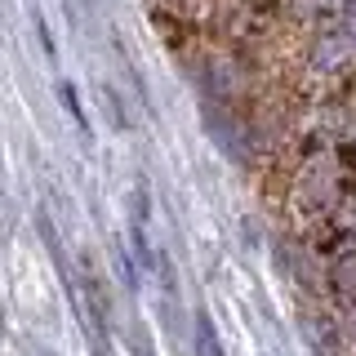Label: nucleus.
<instances>
[{"instance_id": "nucleus-2", "label": "nucleus", "mask_w": 356, "mask_h": 356, "mask_svg": "<svg viewBox=\"0 0 356 356\" xmlns=\"http://www.w3.org/2000/svg\"><path fill=\"white\" fill-rule=\"evenodd\" d=\"M58 98H63V107H67V116L76 120L85 134H89V120H85V107H81V98H76V89L67 85V81H58Z\"/></svg>"}, {"instance_id": "nucleus-1", "label": "nucleus", "mask_w": 356, "mask_h": 356, "mask_svg": "<svg viewBox=\"0 0 356 356\" xmlns=\"http://www.w3.org/2000/svg\"><path fill=\"white\" fill-rule=\"evenodd\" d=\"M196 356H222V343L214 334V321L205 312H196Z\"/></svg>"}]
</instances>
